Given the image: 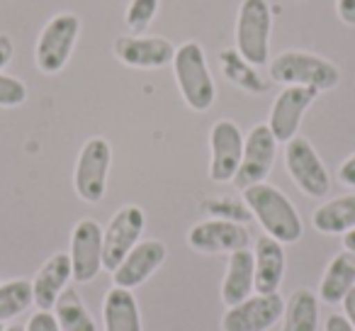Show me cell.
Here are the masks:
<instances>
[{"mask_svg":"<svg viewBox=\"0 0 355 331\" xmlns=\"http://www.w3.org/2000/svg\"><path fill=\"white\" fill-rule=\"evenodd\" d=\"M243 203L248 212L258 219L268 237L277 239L280 244H295L302 239V217L297 207L290 203L282 190L268 183H256L243 190Z\"/></svg>","mask_w":355,"mask_h":331,"instance_id":"obj_1","label":"cell"},{"mask_svg":"<svg viewBox=\"0 0 355 331\" xmlns=\"http://www.w3.org/2000/svg\"><path fill=\"white\" fill-rule=\"evenodd\" d=\"M173 74L175 83L180 88L185 105L195 112H207L217 100V88H214L212 74H209L207 56L198 42H185L178 46L173 56Z\"/></svg>","mask_w":355,"mask_h":331,"instance_id":"obj_2","label":"cell"},{"mask_svg":"<svg viewBox=\"0 0 355 331\" xmlns=\"http://www.w3.org/2000/svg\"><path fill=\"white\" fill-rule=\"evenodd\" d=\"M270 78L282 85H306L314 90H331L338 85L340 71L329 59L311 51L287 49L270 64Z\"/></svg>","mask_w":355,"mask_h":331,"instance_id":"obj_3","label":"cell"},{"mask_svg":"<svg viewBox=\"0 0 355 331\" xmlns=\"http://www.w3.org/2000/svg\"><path fill=\"white\" fill-rule=\"evenodd\" d=\"M272 8L268 0H241L236 15V51L253 66L270 59Z\"/></svg>","mask_w":355,"mask_h":331,"instance_id":"obj_4","label":"cell"},{"mask_svg":"<svg viewBox=\"0 0 355 331\" xmlns=\"http://www.w3.org/2000/svg\"><path fill=\"white\" fill-rule=\"evenodd\" d=\"M80 35V20L73 12H59L40 32L35 49L37 69L46 76H54L69 64Z\"/></svg>","mask_w":355,"mask_h":331,"instance_id":"obj_5","label":"cell"},{"mask_svg":"<svg viewBox=\"0 0 355 331\" xmlns=\"http://www.w3.org/2000/svg\"><path fill=\"white\" fill-rule=\"evenodd\" d=\"M110 163H112V148L107 139L93 137L83 144L73 171V185L80 200L95 205L105 198Z\"/></svg>","mask_w":355,"mask_h":331,"instance_id":"obj_6","label":"cell"},{"mask_svg":"<svg viewBox=\"0 0 355 331\" xmlns=\"http://www.w3.org/2000/svg\"><path fill=\"white\" fill-rule=\"evenodd\" d=\"M285 166L290 178L304 195H309V198H326L329 195V171L309 144V139L295 137L285 144Z\"/></svg>","mask_w":355,"mask_h":331,"instance_id":"obj_7","label":"cell"},{"mask_svg":"<svg viewBox=\"0 0 355 331\" xmlns=\"http://www.w3.org/2000/svg\"><path fill=\"white\" fill-rule=\"evenodd\" d=\"M275 153H277V142L272 137L270 127L268 124H256L248 132V137H243L241 166H239L236 176H234L236 188L246 190L256 183H266L272 166H275Z\"/></svg>","mask_w":355,"mask_h":331,"instance_id":"obj_8","label":"cell"},{"mask_svg":"<svg viewBox=\"0 0 355 331\" xmlns=\"http://www.w3.org/2000/svg\"><path fill=\"white\" fill-rule=\"evenodd\" d=\"M144 227H146V217L144 210L137 205H124L122 210L114 212L110 219L107 229L103 232V268L112 273L119 263L124 261L129 251L139 244Z\"/></svg>","mask_w":355,"mask_h":331,"instance_id":"obj_9","label":"cell"},{"mask_svg":"<svg viewBox=\"0 0 355 331\" xmlns=\"http://www.w3.org/2000/svg\"><path fill=\"white\" fill-rule=\"evenodd\" d=\"M285 312V300L280 292L270 295H251L248 300L239 302L236 307H229L227 314L222 316L224 331H268L277 324V319Z\"/></svg>","mask_w":355,"mask_h":331,"instance_id":"obj_10","label":"cell"},{"mask_svg":"<svg viewBox=\"0 0 355 331\" xmlns=\"http://www.w3.org/2000/svg\"><path fill=\"white\" fill-rule=\"evenodd\" d=\"M316 95H319V90L306 88V85H285V90L272 103L270 119H268V127H270L277 144H287L290 139L297 137L302 117L311 108Z\"/></svg>","mask_w":355,"mask_h":331,"instance_id":"obj_11","label":"cell"},{"mask_svg":"<svg viewBox=\"0 0 355 331\" xmlns=\"http://www.w3.org/2000/svg\"><path fill=\"white\" fill-rule=\"evenodd\" d=\"M209 178L214 183H232L241 166L243 134L232 119H219L209 132Z\"/></svg>","mask_w":355,"mask_h":331,"instance_id":"obj_12","label":"cell"},{"mask_svg":"<svg viewBox=\"0 0 355 331\" xmlns=\"http://www.w3.org/2000/svg\"><path fill=\"white\" fill-rule=\"evenodd\" d=\"M71 268L73 280L85 285L103 271V229L95 219H80L71 234Z\"/></svg>","mask_w":355,"mask_h":331,"instance_id":"obj_13","label":"cell"},{"mask_svg":"<svg viewBox=\"0 0 355 331\" xmlns=\"http://www.w3.org/2000/svg\"><path fill=\"white\" fill-rule=\"evenodd\" d=\"M188 244L200 253H234L248 248L251 234L234 219H207L190 229Z\"/></svg>","mask_w":355,"mask_h":331,"instance_id":"obj_14","label":"cell"},{"mask_svg":"<svg viewBox=\"0 0 355 331\" xmlns=\"http://www.w3.org/2000/svg\"><path fill=\"white\" fill-rule=\"evenodd\" d=\"M114 56L129 69H163L173 64L175 46L166 37L122 35L114 40Z\"/></svg>","mask_w":355,"mask_h":331,"instance_id":"obj_15","label":"cell"},{"mask_svg":"<svg viewBox=\"0 0 355 331\" xmlns=\"http://www.w3.org/2000/svg\"><path fill=\"white\" fill-rule=\"evenodd\" d=\"M163 261H166V244L156 241V239L139 241L137 246L124 256V261L112 271L114 285L127 287V290L139 287L161 268Z\"/></svg>","mask_w":355,"mask_h":331,"instance_id":"obj_16","label":"cell"},{"mask_svg":"<svg viewBox=\"0 0 355 331\" xmlns=\"http://www.w3.org/2000/svg\"><path fill=\"white\" fill-rule=\"evenodd\" d=\"M73 278V268H71L69 253H54L44 266L40 268L37 278L32 280V290H35V305L40 309H54L56 300L61 292L69 287V280Z\"/></svg>","mask_w":355,"mask_h":331,"instance_id":"obj_17","label":"cell"},{"mask_svg":"<svg viewBox=\"0 0 355 331\" xmlns=\"http://www.w3.org/2000/svg\"><path fill=\"white\" fill-rule=\"evenodd\" d=\"M285 244H280L272 237H258L256 239V292L270 295L277 292L285 278Z\"/></svg>","mask_w":355,"mask_h":331,"instance_id":"obj_18","label":"cell"},{"mask_svg":"<svg viewBox=\"0 0 355 331\" xmlns=\"http://www.w3.org/2000/svg\"><path fill=\"white\" fill-rule=\"evenodd\" d=\"M256 287V258L253 251L241 248V251L229 253L227 275L222 280V302L227 307H236L239 302L248 300Z\"/></svg>","mask_w":355,"mask_h":331,"instance_id":"obj_19","label":"cell"},{"mask_svg":"<svg viewBox=\"0 0 355 331\" xmlns=\"http://www.w3.org/2000/svg\"><path fill=\"white\" fill-rule=\"evenodd\" d=\"M105 331H141V316H139V302L132 290L117 287L105 295L103 305Z\"/></svg>","mask_w":355,"mask_h":331,"instance_id":"obj_20","label":"cell"},{"mask_svg":"<svg viewBox=\"0 0 355 331\" xmlns=\"http://www.w3.org/2000/svg\"><path fill=\"white\" fill-rule=\"evenodd\" d=\"M355 287V253L343 251L334 256L319 285V300L326 305H340Z\"/></svg>","mask_w":355,"mask_h":331,"instance_id":"obj_21","label":"cell"},{"mask_svg":"<svg viewBox=\"0 0 355 331\" xmlns=\"http://www.w3.org/2000/svg\"><path fill=\"white\" fill-rule=\"evenodd\" d=\"M219 64H222L224 78L236 85V88L246 90V93L263 95L270 88V80H266L258 74V66L248 64L236 49H224L222 54H219Z\"/></svg>","mask_w":355,"mask_h":331,"instance_id":"obj_22","label":"cell"},{"mask_svg":"<svg viewBox=\"0 0 355 331\" xmlns=\"http://www.w3.org/2000/svg\"><path fill=\"white\" fill-rule=\"evenodd\" d=\"M319 326V300L309 287H300L285 302L282 331H316Z\"/></svg>","mask_w":355,"mask_h":331,"instance_id":"obj_23","label":"cell"},{"mask_svg":"<svg viewBox=\"0 0 355 331\" xmlns=\"http://www.w3.org/2000/svg\"><path fill=\"white\" fill-rule=\"evenodd\" d=\"M314 229L321 234H345L355 229V193L324 203L314 210Z\"/></svg>","mask_w":355,"mask_h":331,"instance_id":"obj_24","label":"cell"},{"mask_svg":"<svg viewBox=\"0 0 355 331\" xmlns=\"http://www.w3.org/2000/svg\"><path fill=\"white\" fill-rule=\"evenodd\" d=\"M54 316L59 321L61 331H98L95 319L85 309L83 300H80L73 287H66L59 295V300L54 305Z\"/></svg>","mask_w":355,"mask_h":331,"instance_id":"obj_25","label":"cell"},{"mask_svg":"<svg viewBox=\"0 0 355 331\" xmlns=\"http://www.w3.org/2000/svg\"><path fill=\"white\" fill-rule=\"evenodd\" d=\"M35 305V290L27 280H10L0 285V324L15 319L25 309Z\"/></svg>","mask_w":355,"mask_h":331,"instance_id":"obj_26","label":"cell"},{"mask_svg":"<svg viewBox=\"0 0 355 331\" xmlns=\"http://www.w3.org/2000/svg\"><path fill=\"white\" fill-rule=\"evenodd\" d=\"M158 3L161 0H129L124 22L132 30V35H144L148 30V25H151L158 12Z\"/></svg>","mask_w":355,"mask_h":331,"instance_id":"obj_27","label":"cell"},{"mask_svg":"<svg viewBox=\"0 0 355 331\" xmlns=\"http://www.w3.org/2000/svg\"><path fill=\"white\" fill-rule=\"evenodd\" d=\"M27 100V85L20 78L0 74V108H17Z\"/></svg>","mask_w":355,"mask_h":331,"instance_id":"obj_28","label":"cell"},{"mask_svg":"<svg viewBox=\"0 0 355 331\" xmlns=\"http://www.w3.org/2000/svg\"><path fill=\"white\" fill-rule=\"evenodd\" d=\"M25 331H61L59 321H56L54 312L51 309H37L35 314L30 316Z\"/></svg>","mask_w":355,"mask_h":331,"instance_id":"obj_29","label":"cell"},{"mask_svg":"<svg viewBox=\"0 0 355 331\" xmlns=\"http://www.w3.org/2000/svg\"><path fill=\"white\" fill-rule=\"evenodd\" d=\"M338 180H340V185H345V188H355V153L340 163Z\"/></svg>","mask_w":355,"mask_h":331,"instance_id":"obj_30","label":"cell"},{"mask_svg":"<svg viewBox=\"0 0 355 331\" xmlns=\"http://www.w3.org/2000/svg\"><path fill=\"white\" fill-rule=\"evenodd\" d=\"M336 12L343 25H355V0H336Z\"/></svg>","mask_w":355,"mask_h":331,"instance_id":"obj_31","label":"cell"},{"mask_svg":"<svg viewBox=\"0 0 355 331\" xmlns=\"http://www.w3.org/2000/svg\"><path fill=\"white\" fill-rule=\"evenodd\" d=\"M12 54H15L12 40L8 35H0V74H3V69L12 61Z\"/></svg>","mask_w":355,"mask_h":331,"instance_id":"obj_32","label":"cell"},{"mask_svg":"<svg viewBox=\"0 0 355 331\" xmlns=\"http://www.w3.org/2000/svg\"><path fill=\"white\" fill-rule=\"evenodd\" d=\"M324 331H355V329H353V324L345 319V314H331L329 319H326Z\"/></svg>","mask_w":355,"mask_h":331,"instance_id":"obj_33","label":"cell"},{"mask_svg":"<svg viewBox=\"0 0 355 331\" xmlns=\"http://www.w3.org/2000/svg\"><path fill=\"white\" fill-rule=\"evenodd\" d=\"M343 312H345V319L353 324V329H355V287L353 290L345 295V300H343Z\"/></svg>","mask_w":355,"mask_h":331,"instance_id":"obj_34","label":"cell"},{"mask_svg":"<svg viewBox=\"0 0 355 331\" xmlns=\"http://www.w3.org/2000/svg\"><path fill=\"white\" fill-rule=\"evenodd\" d=\"M343 248L350 253H355V229H350V232L343 234Z\"/></svg>","mask_w":355,"mask_h":331,"instance_id":"obj_35","label":"cell"},{"mask_svg":"<svg viewBox=\"0 0 355 331\" xmlns=\"http://www.w3.org/2000/svg\"><path fill=\"white\" fill-rule=\"evenodd\" d=\"M6 331H25V326H17V324H15V326H8Z\"/></svg>","mask_w":355,"mask_h":331,"instance_id":"obj_36","label":"cell"},{"mask_svg":"<svg viewBox=\"0 0 355 331\" xmlns=\"http://www.w3.org/2000/svg\"><path fill=\"white\" fill-rule=\"evenodd\" d=\"M0 331H6V329H3V324H0Z\"/></svg>","mask_w":355,"mask_h":331,"instance_id":"obj_37","label":"cell"}]
</instances>
